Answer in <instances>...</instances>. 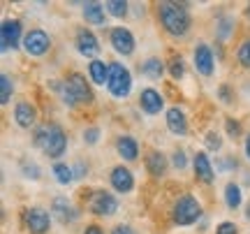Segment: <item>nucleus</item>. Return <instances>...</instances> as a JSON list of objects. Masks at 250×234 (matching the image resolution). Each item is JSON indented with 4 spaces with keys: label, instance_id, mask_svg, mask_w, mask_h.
I'll return each instance as SVG.
<instances>
[{
    "label": "nucleus",
    "instance_id": "f257e3e1",
    "mask_svg": "<svg viewBox=\"0 0 250 234\" xmlns=\"http://www.w3.org/2000/svg\"><path fill=\"white\" fill-rule=\"evenodd\" d=\"M158 19H160L162 28L169 33L171 37H183L190 30V12L183 2H160L158 5Z\"/></svg>",
    "mask_w": 250,
    "mask_h": 234
},
{
    "label": "nucleus",
    "instance_id": "f03ea898",
    "mask_svg": "<svg viewBox=\"0 0 250 234\" xmlns=\"http://www.w3.org/2000/svg\"><path fill=\"white\" fill-rule=\"evenodd\" d=\"M54 88H58L62 102L67 107H77V105H90L93 102V90L86 84V77L79 72L67 74V79L62 84H54Z\"/></svg>",
    "mask_w": 250,
    "mask_h": 234
},
{
    "label": "nucleus",
    "instance_id": "7ed1b4c3",
    "mask_svg": "<svg viewBox=\"0 0 250 234\" xmlns=\"http://www.w3.org/2000/svg\"><path fill=\"white\" fill-rule=\"evenodd\" d=\"M35 146L42 149L49 158H61L67 149V135L58 123H46L35 130Z\"/></svg>",
    "mask_w": 250,
    "mask_h": 234
},
{
    "label": "nucleus",
    "instance_id": "20e7f679",
    "mask_svg": "<svg viewBox=\"0 0 250 234\" xmlns=\"http://www.w3.org/2000/svg\"><path fill=\"white\" fill-rule=\"evenodd\" d=\"M199 218H202V204H199L192 195H181V197L174 202V209H171L174 225H179V227L192 225Z\"/></svg>",
    "mask_w": 250,
    "mask_h": 234
},
{
    "label": "nucleus",
    "instance_id": "39448f33",
    "mask_svg": "<svg viewBox=\"0 0 250 234\" xmlns=\"http://www.w3.org/2000/svg\"><path fill=\"white\" fill-rule=\"evenodd\" d=\"M109 81H107V88L109 93L114 95V98L123 100L130 95V90H132V74L130 70L121 63H109Z\"/></svg>",
    "mask_w": 250,
    "mask_h": 234
},
{
    "label": "nucleus",
    "instance_id": "423d86ee",
    "mask_svg": "<svg viewBox=\"0 0 250 234\" xmlns=\"http://www.w3.org/2000/svg\"><path fill=\"white\" fill-rule=\"evenodd\" d=\"M23 49H26L28 56H35V58H40V56H44L46 51L51 49V37L46 35L44 30L35 28V30L26 33V37H23Z\"/></svg>",
    "mask_w": 250,
    "mask_h": 234
},
{
    "label": "nucleus",
    "instance_id": "0eeeda50",
    "mask_svg": "<svg viewBox=\"0 0 250 234\" xmlns=\"http://www.w3.org/2000/svg\"><path fill=\"white\" fill-rule=\"evenodd\" d=\"M88 209L90 213H95V216H114L118 209V199L107 190H95L93 197H90Z\"/></svg>",
    "mask_w": 250,
    "mask_h": 234
},
{
    "label": "nucleus",
    "instance_id": "6e6552de",
    "mask_svg": "<svg viewBox=\"0 0 250 234\" xmlns=\"http://www.w3.org/2000/svg\"><path fill=\"white\" fill-rule=\"evenodd\" d=\"M21 21L19 19H5L2 26H0V49L9 51V49H17L21 42Z\"/></svg>",
    "mask_w": 250,
    "mask_h": 234
},
{
    "label": "nucleus",
    "instance_id": "1a4fd4ad",
    "mask_svg": "<svg viewBox=\"0 0 250 234\" xmlns=\"http://www.w3.org/2000/svg\"><path fill=\"white\" fill-rule=\"evenodd\" d=\"M23 220H26V227L33 234H44V232H49V227H51V213L40 207L26 209V211H23Z\"/></svg>",
    "mask_w": 250,
    "mask_h": 234
},
{
    "label": "nucleus",
    "instance_id": "9d476101",
    "mask_svg": "<svg viewBox=\"0 0 250 234\" xmlns=\"http://www.w3.org/2000/svg\"><path fill=\"white\" fill-rule=\"evenodd\" d=\"M109 42L114 46V51L121 56H130L134 51V35L123 26H116L111 28V33H109Z\"/></svg>",
    "mask_w": 250,
    "mask_h": 234
},
{
    "label": "nucleus",
    "instance_id": "9b49d317",
    "mask_svg": "<svg viewBox=\"0 0 250 234\" xmlns=\"http://www.w3.org/2000/svg\"><path fill=\"white\" fill-rule=\"evenodd\" d=\"M192 58H195V70L199 74H204V77H211L213 74V51H211V46L208 44H197L195 46V54H192Z\"/></svg>",
    "mask_w": 250,
    "mask_h": 234
},
{
    "label": "nucleus",
    "instance_id": "f8f14e48",
    "mask_svg": "<svg viewBox=\"0 0 250 234\" xmlns=\"http://www.w3.org/2000/svg\"><path fill=\"white\" fill-rule=\"evenodd\" d=\"M77 51H79L81 56H86V58H93V56L100 51V42L98 37H95V33L93 30H88V28H81L79 33H77Z\"/></svg>",
    "mask_w": 250,
    "mask_h": 234
},
{
    "label": "nucleus",
    "instance_id": "ddd939ff",
    "mask_svg": "<svg viewBox=\"0 0 250 234\" xmlns=\"http://www.w3.org/2000/svg\"><path fill=\"white\" fill-rule=\"evenodd\" d=\"M139 107H142V111L155 116V114H160L162 107H165V98H162L155 88H144L142 95H139Z\"/></svg>",
    "mask_w": 250,
    "mask_h": 234
},
{
    "label": "nucleus",
    "instance_id": "4468645a",
    "mask_svg": "<svg viewBox=\"0 0 250 234\" xmlns=\"http://www.w3.org/2000/svg\"><path fill=\"white\" fill-rule=\"evenodd\" d=\"M192 167H195V176L202 181V183H213V179H215L213 165H211V158H208L204 151H197L195 153Z\"/></svg>",
    "mask_w": 250,
    "mask_h": 234
},
{
    "label": "nucleus",
    "instance_id": "2eb2a0df",
    "mask_svg": "<svg viewBox=\"0 0 250 234\" xmlns=\"http://www.w3.org/2000/svg\"><path fill=\"white\" fill-rule=\"evenodd\" d=\"M109 179H111V188L116 190V192H130V190L134 188V176H132V171L127 170V167H123V165L114 167Z\"/></svg>",
    "mask_w": 250,
    "mask_h": 234
},
{
    "label": "nucleus",
    "instance_id": "dca6fc26",
    "mask_svg": "<svg viewBox=\"0 0 250 234\" xmlns=\"http://www.w3.org/2000/svg\"><path fill=\"white\" fill-rule=\"evenodd\" d=\"M167 128H169L171 135L176 137H183L188 132V118H186V111L181 107L167 109Z\"/></svg>",
    "mask_w": 250,
    "mask_h": 234
},
{
    "label": "nucleus",
    "instance_id": "f3484780",
    "mask_svg": "<svg viewBox=\"0 0 250 234\" xmlns=\"http://www.w3.org/2000/svg\"><path fill=\"white\" fill-rule=\"evenodd\" d=\"M14 121H17L19 128H30L35 126L37 121V109L28 102V100H21L17 102V107H14Z\"/></svg>",
    "mask_w": 250,
    "mask_h": 234
},
{
    "label": "nucleus",
    "instance_id": "a211bd4d",
    "mask_svg": "<svg viewBox=\"0 0 250 234\" xmlns=\"http://www.w3.org/2000/svg\"><path fill=\"white\" fill-rule=\"evenodd\" d=\"M51 213H56V218H58L61 223H74L77 216H79L77 209L67 202V197H54V202H51Z\"/></svg>",
    "mask_w": 250,
    "mask_h": 234
},
{
    "label": "nucleus",
    "instance_id": "6ab92c4d",
    "mask_svg": "<svg viewBox=\"0 0 250 234\" xmlns=\"http://www.w3.org/2000/svg\"><path fill=\"white\" fill-rule=\"evenodd\" d=\"M116 151L118 155L123 158V160H137L139 158V144H137V139L130 135H121L116 139Z\"/></svg>",
    "mask_w": 250,
    "mask_h": 234
},
{
    "label": "nucleus",
    "instance_id": "aec40b11",
    "mask_svg": "<svg viewBox=\"0 0 250 234\" xmlns=\"http://www.w3.org/2000/svg\"><path fill=\"white\" fill-rule=\"evenodd\" d=\"M146 170H148V174L155 176V179L165 176V171H167V158H165L160 151H151V153L146 155Z\"/></svg>",
    "mask_w": 250,
    "mask_h": 234
},
{
    "label": "nucleus",
    "instance_id": "412c9836",
    "mask_svg": "<svg viewBox=\"0 0 250 234\" xmlns=\"http://www.w3.org/2000/svg\"><path fill=\"white\" fill-rule=\"evenodd\" d=\"M83 19H86L88 23L102 26V23H104V19H107L104 5H100V2H83Z\"/></svg>",
    "mask_w": 250,
    "mask_h": 234
},
{
    "label": "nucleus",
    "instance_id": "4be33fe9",
    "mask_svg": "<svg viewBox=\"0 0 250 234\" xmlns=\"http://www.w3.org/2000/svg\"><path fill=\"white\" fill-rule=\"evenodd\" d=\"M109 67H111V65L104 63V61H90L88 74H90V79H93V84L104 86V84L109 81Z\"/></svg>",
    "mask_w": 250,
    "mask_h": 234
},
{
    "label": "nucleus",
    "instance_id": "5701e85b",
    "mask_svg": "<svg viewBox=\"0 0 250 234\" xmlns=\"http://www.w3.org/2000/svg\"><path fill=\"white\" fill-rule=\"evenodd\" d=\"M139 70H142L144 77H148V79H160L162 72H165V65H162L160 58H148V61H144L139 65Z\"/></svg>",
    "mask_w": 250,
    "mask_h": 234
},
{
    "label": "nucleus",
    "instance_id": "b1692460",
    "mask_svg": "<svg viewBox=\"0 0 250 234\" xmlns=\"http://www.w3.org/2000/svg\"><path fill=\"white\" fill-rule=\"evenodd\" d=\"M225 202H227V207H229V209H239V207H241V202H243L241 188H239L234 181H229V183L225 186Z\"/></svg>",
    "mask_w": 250,
    "mask_h": 234
},
{
    "label": "nucleus",
    "instance_id": "393cba45",
    "mask_svg": "<svg viewBox=\"0 0 250 234\" xmlns=\"http://www.w3.org/2000/svg\"><path fill=\"white\" fill-rule=\"evenodd\" d=\"M54 176L58 183H62V186H67V183H72V179H74V170L72 167H67L65 162H56L54 165Z\"/></svg>",
    "mask_w": 250,
    "mask_h": 234
},
{
    "label": "nucleus",
    "instance_id": "a878e982",
    "mask_svg": "<svg viewBox=\"0 0 250 234\" xmlns=\"http://www.w3.org/2000/svg\"><path fill=\"white\" fill-rule=\"evenodd\" d=\"M12 93H14V84L9 79V74H2L0 77V105H9Z\"/></svg>",
    "mask_w": 250,
    "mask_h": 234
},
{
    "label": "nucleus",
    "instance_id": "bb28decb",
    "mask_svg": "<svg viewBox=\"0 0 250 234\" xmlns=\"http://www.w3.org/2000/svg\"><path fill=\"white\" fill-rule=\"evenodd\" d=\"M104 9H107L111 17H125L127 14V2L125 0H109L107 5H104Z\"/></svg>",
    "mask_w": 250,
    "mask_h": 234
},
{
    "label": "nucleus",
    "instance_id": "cd10ccee",
    "mask_svg": "<svg viewBox=\"0 0 250 234\" xmlns=\"http://www.w3.org/2000/svg\"><path fill=\"white\" fill-rule=\"evenodd\" d=\"M236 61L241 63V67H250V40H243L239 51H236Z\"/></svg>",
    "mask_w": 250,
    "mask_h": 234
},
{
    "label": "nucleus",
    "instance_id": "c85d7f7f",
    "mask_svg": "<svg viewBox=\"0 0 250 234\" xmlns=\"http://www.w3.org/2000/svg\"><path fill=\"white\" fill-rule=\"evenodd\" d=\"M232 26H234V21L229 17H220V21H218V37L227 40L229 33H232Z\"/></svg>",
    "mask_w": 250,
    "mask_h": 234
},
{
    "label": "nucleus",
    "instance_id": "c756f323",
    "mask_svg": "<svg viewBox=\"0 0 250 234\" xmlns=\"http://www.w3.org/2000/svg\"><path fill=\"white\" fill-rule=\"evenodd\" d=\"M169 72H171V77H174V79H181V77L186 74V65H183V61H181V58H174V61H171Z\"/></svg>",
    "mask_w": 250,
    "mask_h": 234
},
{
    "label": "nucleus",
    "instance_id": "7c9ffc66",
    "mask_svg": "<svg viewBox=\"0 0 250 234\" xmlns=\"http://www.w3.org/2000/svg\"><path fill=\"white\" fill-rule=\"evenodd\" d=\"M220 146H223V139H220L218 132H208V135H206V149H208V151H218Z\"/></svg>",
    "mask_w": 250,
    "mask_h": 234
},
{
    "label": "nucleus",
    "instance_id": "2f4dec72",
    "mask_svg": "<svg viewBox=\"0 0 250 234\" xmlns=\"http://www.w3.org/2000/svg\"><path fill=\"white\" fill-rule=\"evenodd\" d=\"M171 162H174V167H176V170H186V165H188V160H186V151L176 149V151L171 153Z\"/></svg>",
    "mask_w": 250,
    "mask_h": 234
},
{
    "label": "nucleus",
    "instance_id": "473e14b6",
    "mask_svg": "<svg viewBox=\"0 0 250 234\" xmlns=\"http://www.w3.org/2000/svg\"><path fill=\"white\" fill-rule=\"evenodd\" d=\"M21 170H23L28 179H40V167L35 162H21Z\"/></svg>",
    "mask_w": 250,
    "mask_h": 234
},
{
    "label": "nucleus",
    "instance_id": "72a5a7b5",
    "mask_svg": "<svg viewBox=\"0 0 250 234\" xmlns=\"http://www.w3.org/2000/svg\"><path fill=\"white\" fill-rule=\"evenodd\" d=\"M225 128H227V135H232V137L241 135V123H239L236 118H227V121H225Z\"/></svg>",
    "mask_w": 250,
    "mask_h": 234
},
{
    "label": "nucleus",
    "instance_id": "f704fd0d",
    "mask_svg": "<svg viewBox=\"0 0 250 234\" xmlns=\"http://www.w3.org/2000/svg\"><path fill=\"white\" fill-rule=\"evenodd\" d=\"M215 234H239V227L234 223H229V220H225V223H220L215 227Z\"/></svg>",
    "mask_w": 250,
    "mask_h": 234
},
{
    "label": "nucleus",
    "instance_id": "c9c22d12",
    "mask_svg": "<svg viewBox=\"0 0 250 234\" xmlns=\"http://www.w3.org/2000/svg\"><path fill=\"white\" fill-rule=\"evenodd\" d=\"M83 139H86L90 146L98 144V139H100V128H88V130L83 132Z\"/></svg>",
    "mask_w": 250,
    "mask_h": 234
},
{
    "label": "nucleus",
    "instance_id": "e433bc0d",
    "mask_svg": "<svg viewBox=\"0 0 250 234\" xmlns=\"http://www.w3.org/2000/svg\"><path fill=\"white\" fill-rule=\"evenodd\" d=\"M111 234H134V230L130 225H116Z\"/></svg>",
    "mask_w": 250,
    "mask_h": 234
},
{
    "label": "nucleus",
    "instance_id": "4c0bfd02",
    "mask_svg": "<svg viewBox=\"0 0 250 234\" xmlns=\"http://www.w3.org/2000/svg\"><path fill=\"white\" fill-rule=\"evenodd\" d=\"M218 95L223 98V102H232V95H229V88H227V86H220V88H218Z\"/></svg>",
    "mask_w": 250,
    "mask_h": 234
},
{
    "label": "nucleus",
    "instance_id": "58836bf2",
    "mask_svg": "<svg viewBox=\"0 0 250 234\" xmlns=\"http://www.w3.org/2000/svg\"><path fill=\"white\" fill-rule=\"evenodd\" d=\"M88 171V165H83V162H77V167H74V179L77 176H83Z\"/></svg>",
    "mask_w": 250,
    "mask_h": 234
},
{
    "label": "nucleus",
    "instance_id": "ea45409f",
    "mask_svg": "<svg viewBox=\"0 0 250 234\" xmlns=\"http://www.w3.org/2000/svg\"><path fill=\"white\" fill-rule=\"evenodd\" d=\"M83 234H104V232H102L98 225H88L86 230H83Z\"/></svg>",
    "mask_w": 250,
    "mask_h": 234
},
{
    "label": "nucleus",
    "instance_id": "a19ab883",
    "mask_svg": "<svg viewBox=\"0 0 250 234\" xmlns=\"http://www.w3.org/2000/svg\"><path fill=\"white\" fill-rule=\"evenodd\" d=\"M246 158L250 160V132H248V137H246Z\"/></svg>",
    "mask_w": 250,
    "mask_h": 234
},
{
    "label": "nucleus",
    "instance_id": "79ce46f5",
    "mask_svg": "<svg viewBox=\"0 0 250 234\" xmlns=\"http://www.w3.org/2000/svg\"><path fill=\"white\" fill-rule=\"evenodd\" d=\"M246 216L250 218V202H248V209H246Z\"/></svg>",
    "mask_w": 250,
    "mask_h": 234
},
{
    "label": "nucleus",
    "instance_id": "37998d69",
    "mask_svg": "<svg viewBox=\"0 0 250 234\" xmlns=\"http://www.w3.org/2000/svg\"><path fill=\"white\" fill-rule=\"evenodd\" d=\"M248 19H250V7H248Z\"/></svg>",
    "mask_w": 250,
    "mask_h": 234
}]
</instances>
